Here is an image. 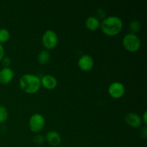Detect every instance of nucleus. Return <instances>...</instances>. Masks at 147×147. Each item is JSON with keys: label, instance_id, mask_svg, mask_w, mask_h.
I'll return each instance as SVG.
<instances>
[{"label": "nucleus", "instance_id": "nucleus-1", "mask_svg": "<svg viewBox=\"0 0 147 147\" xmlns=\"http://www.w3.org/2000/svg\"><path fill=\"white\" fill-rule=\"evenodd\" d=\"M101 31L109 37H113L119 34L123 29V21L117 16H109L100 23Z\"/></svg>", "mask_w": 147, "mask_h": 147}, {"label": "nucleus", "instance_id": "nucleus-2", "mask_svg": "<svg viewBox=\"0 0 147 147\" xmlns=\"http://www.w3.org/2000/svg\"><path fill=\"white\" fill-rule=\"evenodd\" d=\"M20 88L27 94H34L41 88L40 78L33 74H24L19 81Z\"/></svg>", "mask_w": 147, "mask_h": 147}, {"label": "nucleus", "instance_id": "nucleus-3", "mask_svg": "<svg viewBox=\"0 0 147 147\" xmlns=\"http://www.w3.org/2000/svg\"><path fill=\"white\" fill-rule=\"evenodd\" d=\"M122 45L126 51L129 53H136L141 48L142 42L136 34L128 33L123 37Z\"/></svg>", "mask_w": 147, "mask_h": 147}, {"label": "nucleus", "instance_id": "nucleus-4", "mask_svg": "<svg viewBox=\"0 0 147 147\" xmlns=\"http://www.w3.org/2000/svg\"><path fill=\"white\" fill-rule=\"evenodd\" d=\"M42 46L47 50H53L55 48L58 42V37L55 31L48 30L44 32L42 36Z\"/></svg>", "mask_w": 147, "mask_h": 147}, {"label": "nucleus", "instance_id": "nucleus-5", "mask_svg": "<svg viewBox=\"0 0 147 147\" xmlns=\"http://www.w3.org/2000/svg\"><path fill=\"white\" fill-rule=\"evenodd\" d=\"M45 125V119L40 113H34L32 115L29 120V127L33 133L37 134L42 131Z\"/></svg>", "mask_w": 147, "mask_h": 147}, {"label": "nucleus", "instance_id": "nucleus-6", "mask_svg": "<svg viewBox=\"0 0 147 147\" xmlns=\"http://www.w3.org/2000/svg\"><path fill=\"white\" fill-rule=\"evenodd\" d=\"M109 94L114 99H119L123 97L126 92V88L123 83L120 82H113L108 88Z\"/></svg>", "mask_w": 147, "mask_h": 147}, {"label": "nucleus", "instance_id": "nucleus-7", "mask_svg": "<svg viewBox=\"0 0 147 147\" xmlns=\"http://www.w3.org/2000/svg\"><path fill=\"white\" fill-rule=\"evenodd\" d=\"M78 65L79 68L83 71H90L94 66V60L93 57L89 55H83L79 58L78 61Z\"/></svg>", "mask_w": 147, "mask_h": 147}, {"label": "nucleus", "instance_id": "nucleus-8", "mask_svg": "<svg viewBox=\"0 0 147 147\" xmlns=\"http://www.w3.org/2000/svg\"><path fill=\"white\" fill-rule=\"evenodd\" d=\"M124 121L128 126L132 128H139L143 124L142 118L137 113L130 112L126 113L124 117Z\"/></svg>", "mask_w": 147, "mask_h": 147}, {"label": "nucleus", "instance_id": "nucleus-9", "mask_svg": "<svg viewBox=\"0 0 147 147\" xmlns=\"http://www.w3.org/2000/svg\"><path fill=\"white\" fill-rule=\"evenodd\" d=\"M41 86L47 90H53L57 86V80L55 76L52 75H45L40 78Z\"/></svg>", "mask_w": 147, "mask_h": 147}, {"label": "nucleus", "instance_id": "nucleus-10", "mask_svg": "<svg viewBox=\"0 0 147 147\" xmlns=\"http://www.w3.org/2000/svg\"><path fill=\"white\" fill-rule=\"evenodd\" d=\"M14 73L10 67H3L0 70V83L2 85H7L12 81Z\"/></svg>", "mask_w": 147, "mask_h": 147}, {"label": "nucleus", "instance_id": "nucleus-11", "mask_svg": "<svg viewBox=\"0 0 147 147\" xmlns=\"http://www.w3.org/2000/svg\"><path fill=\"white\" fill-rule=\"evenodd\" d=\"M45 140L52 146H59L61 143V136L58 132L55 131H50L45 136Z\"/></svg>", "mask_w": 147, "mask_h": 147}, {"label": "nucleus", "instance_id": "nucleus-12", "mask_svg": "<svg viewBox=\"0 0 147 147\" xmlns=\"http://www.w3.org/2000/svg\"><path fill=\"white\" fill-rule=\"evenodd\" d=\"M86 27L90 31H96L100 27V22L97 17L94 16H90L86 19L85 22Z\"/></svg>", "mask_w": 147, "mask_h": 147}, {"label": "nucleus", "instance_id": "nucleus-13", "mask_svg": "<svg viewBox=\"0 0 147 147\" xmlns=\"http://www.w3.org/2000/svg\"><path fill=\"white\" fill-rule=\"evenodd\" d=\"M50 60V54L47 50H43L37 55V62L40 65H46Z\"/></svg>", "mask_w": 147, "mask_h": 147}, {"label": "nucleus", "instance_id": "nucleus-14", "mask_svg": "<svg viewBox=\"0 0 147 147\" xmlns=\"http://www.w3.org/2000/svg\"><path fill=\"white\" fill-rule=\"evenodd\" d=\"M10 32L7 29H0V44L5 43L9 40Z\"/></svg>", "mask_w": 147, "mask_h": 147}, {"label": "nucleus", "instance_id": "nucleus-15", "mask_svg": "<svg viewBox=\"0 0 147 147\" xmlns=\"http://www.w3.org/2000/svg\"><path fill=\"white\" fill-rule=\"evenodd\" d=\"M142 28V24L138 20H134L129 24V30H130L132 34H136L138 32L140 31Z\"/></svg>", "mask_w": 147, "mask_h": 147}, {"label": "nucleus", "instance_id": "nucleus-16", "mask_svg": "<svg viewBox=\"0 0 147 147\" xmlns=\"http://www.w3.org/2000/svg\"><path fill=\"white\" fill-rule=\"evenodd\" d=\"M9 113L7 108L4 106H0V123H3L8 119Z\"/></svg>", "mask_w": 147, "mask_h": 147}, {"label": "nucleus", "instance_id": "nucleus-17", "mask_svg": "<svg viewBox=\"0 0 147 147\" xmlns=\"http://www.w3.org/2000/svg\"><path fill=\"white\" fill-rule=\"evenodd\" d=\"M34 143L37 145H41L45 141V137L42 135H37V136H34V139H33Z\"/></svg>", "mask_w": 147, "mask_h": 147}, {"label": "nucleus", "instance_id": "nucleus-18", "mask_svg": "<svg viewBox=\"0 0 147 147\" xmlns=\"http://www.w3.org/2000/svg\"><path fill=\"white\" fill-rule=\"evenodd\" d=\"M1 62L2 63L4 67H9L10 64H11V58L9 57H4Z\"/></svg>", "mask_w": 147, "mask_h": 147}, {"label": "nucleus", "instance_id": "nucleus-19", "mask_svg": "<svg viewBox=\"0 0 147 147\" xmlns=\"http://www.w3.org/2000/svg\"><path fill=\"white\" fill-rule=\"evenodd\" d=\"M140 136L142 139H146L147 136V128L146 126H144L143 128H142L140 131Z\"/></svg>", "mask_w": 147, "mask_h": 147}, {"label": "nucleus", "instance_id": "nucleus-20", "mask_svg": "<svg viewBox=\"0 0 147 147\" xmlns=\"http://www.w3.org/2000/svg\"><path fill=\"white\" fill-rule=\"evenodd\" d=\"M142 123H144L145 126L147 124V111H145L144 112V113L142 114Z\"/></svg>", "mask_w": 147, "mask_h": 147}, {"label": "nucleus", "instance_id": "nucleus-21", "mask_svg": "<svg viewBox=\"0 0 147 147\" xmlns=\"http://www.w3.org/2000/svg\"><path fill=\"white\" fill-rule=\"evenodd\" d=\"M4 57V48L2 46V45L0 44V62Z\"/></svg>", "mask_w": 147, "mask_h": 147}, {"label": "nucleus", "instance_id": "nucleus-22", "mask_svg": "<svg viewBox=\"0 0 147 147\" xmlns=\"http://www.w3.org/2000/svg\"><path fill=\"white\" fill-rule=\"evenodd\" d=\"M57 147H65V146H57Z\"/></svg>", "mask_w": 147, "mask_h": 147}]
</instances>
